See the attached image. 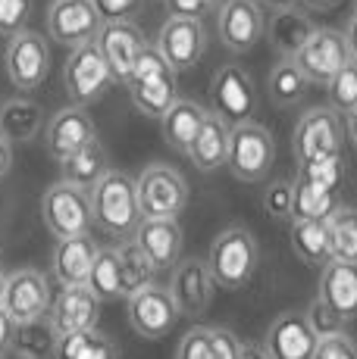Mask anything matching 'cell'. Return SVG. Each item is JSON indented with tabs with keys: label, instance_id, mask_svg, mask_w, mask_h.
I'll list each match as a JSON object with an SVG mask.
<instances>
[{
	"label": "cell",
	"instance_id": "1",
	"mask_svg": "<svg viewBox=\"0 0 357 359\" xmlns=\"http://www.w3.org/2000/svg\"><path fill=\"white\" fill-rule=\"evenodd\" d=\"M91 216L100 231L110 238H135L141 225L138 194H135V182L119 169H110L91 191Z\"/></svg>",
	"mask_w": 357,
	"mask_h": 359
},
{
	"label": "cell",
	"instance_id": "2",
	"mask_svg": "<svg viewBox=\"0 0 357 359\" xmlns=\"http://www.w3.org/2000/svg\"><path fill=\"white\" fill-rule=\"evenodd\" d=\"M126 85H129V94H132L135 109L150 116V119H163L178 100L176 72L169 69V63L160 57V50L154 44L144 47L141 57L135 60Z\"/></svg>",
	"mask_w": 357,
	"mask_h": 359
},
{
	"label": "cell",
	"instance_id": "3",
	"mask_svg": "<svg viewBox=\"0 0 357 359\" xmlns=\"http://www.w3.org/2000/svg\"><path fill=\"white\" fill-rule=\"evenodd\" d=\"M257 259H260V250L254 234L248 229H242V225H232V229L219 231L216 241L210 244L207 266L219 287L235 291V287L248 285L251 275L257 272Z\"/></svg>",
	"mask_w": 357,
	"mask_h": 359
},
{
	"label": "cell",
	"instance_id": "4",
	"mask_svg": "<svg viewBox=\"0 0 357 359\" xmlns=\"http://www.w3.org/2000/svg\"><path fill=\"white\" fill-rule=\"evenodd\" d=\"M141 219H176L188 203V184L173 165L150 163L135 182Z\"/></svg>",
	"mask_w": 357,
	"mask_h": 359
},
{
	"label": "cell",
	"instance_id": "5",
	"mask_svg": "<svg viewBox=\"0 0 357 359\" xmlns=\"http://www.w3.org/2000/svg\"><path fill=\"white\" fill-rule=\"evenodd\" d=\"M41 216H44V225L51 229L57 241L82 238V234H88L94 222L91 194L82 188H72L66 182H57L47 188L44 200H41Z\"/></svg>",
	"mask_w": 357,
	"mask_h": 359
},
{
	"label": "cell",
	"instance_id": "6",
	"mask_svg": "<svg viewBox=\"0 0 357 359\" xmlns=\"http://www.w3.org/2000/svg\"><path fill=\"white\" fill-rule=\"evenodd\" d=\"M276 160V147H273V135L257 122H245L235 126L229 135V160L226 169L238 178V182H264Z\"/></svg>",
	"mask_w": 357,
	"mask_h": 359
},
{
	"label": "cell",
	"instance_id": "7",
	"mask_svg": "<svg viewBox=\"0 0 357 359\" xmlns=\"http://www.w3.org/2000/svg\"><path fill=\"white\" fill-rule=\"evenodd\" d=\"M210 100H214V116L226 122L229 128L245 126L257 113V88L254 79L242 66H219L214 81H210Z\"/></svg>",
	"mask_w": 357,
	"mask_h": 359
},
{
	"label": "cell",
	"instance_id": "8",
	"mask_svg": "<svg viewBox=\"0 0 357 359\" xmlns=\"http://www.w3.org/2000/svg\"><path fill=\"white\" fill-rule=\"evenodd\" d=\"M342 131H345V126H342L339 113L332 107L307 109L298 119L294 135H292V150H294L298 165L320 160V156H329V154H342Z\"/></svg>",
	"mask_w": 357,
	"mask_h": 359
},
{
	"label": "cell",
	"instance_id": "9",
	"mask_svg": "<svg viewBox=\"0 0 357 359\" xmlns=\"http://www.w3.org/2000/svg\"><path fill=\"white\" fill-rule=\"evenodd\" d=\"M100 29H104V19L94 0H53L47 10V34L72 50L82 44H94Z\"/></svg>",
	"mask_w": 357,
	"mask_h": 359
},
{
	"label": "cell",
	"instance_id": "10",
	"mask_svg": "<svg viewBox=\"0 0 357 359\" xmlns=\"http://www.w3.org/2000/svg\"><path fill=\"white\" fill-rule=\"evenodd\" d=\"M110 81H113V75H110L98 44H82L70 53L63 69V88L75 107H88V103L100 100Z\"/></svg>",
	"mask_w": 357,
	"mask_h": 359
},
{
	"label": "cell",
	"instance_id": "11",
	"mask_svg": "<svg viewBox=\"0 0 357 359\" xmlns=\"http://www.w3.org/2000/svg\"><path fill=\"white\" fill-rule=\"evenodd\" d=\"M6 75L19 91H35L44 85L47 72H51V44L41 38L38 32H19L16 38H10L4 53Z\"/></svg>",
	"mask_w": 357,
	"mask_h": 359
},
{
	"label": "cell",
	"instance_id": "12",
	"mask_svg": "<svg viewBox=\"0 0 357 359\" xmlns=\"http://www.w3.org/2000/svg\"><path fill=\"white\" fill-rule=\"evenodd\" d=\"M0 306L10 313V319L16 325L44 319L47 309H51V285H47V278L38 269H16L4 281Z\"/></svg>",
	"mask_w": 357,
	"mask_h": 359
},
{
	"label": "cell",
	"instance_id": "13",
	"mask_svg": "<svg viewBox=\"0 0 357 359\" xmlns=\"http://www.w3.org/2000/svg\"><path fill=\"white\" fill-rule=\"evenodd\" d=\"M294 63H298V69L304 72L307 81H313V85H329L342 69L351 63V50H348L345 32L317 29L311 34V41L301 47Z\"/></svg>",
	"mask_w": 357,
	"mask_h": 359
},
{
	"label": "cell",
	"instance_id": "14",
	"mask_svg": "<svg viewBox=\"0 0 357 359\" xmlns=\"http://www.w3.org/2000/svg\"><path fill=\"white\" fill-rule=\"evenodd\" d=\"M216 32L226 50L248 53L266 32V19L257 0H223L216 16Z\"/></svg>",
	"mask_w": 357,
	"mask_h": 359
},
{
	"label": "cell",
	"instance_id": "15",
	"mask_svg": "<svg viewBox=\"0 0 357 359\" xmlns=\"http://www.w3.org/2000/svg\"><path fill=\"white\" fill-rule=\"evenodd\" d=\"M157 50L160 57L169 63L173 72H185L204 57V47H207V34H204L201 19H182V16H169L160 25L157 34Z\"/></svg>",
	"mask_w": 357,
	"mask_h": 359
},
{
	"label": "cell",
	"instance_id": "16",
	"mask_svg": "<svg viewBox=\"0 0 357 359\" xmlns=\"http://www.w3.org/2000/svg\"><path fill=\"white\" fill-rule=\"evenodd\" d=\"M129 322L148 341H157V337H167L173 325L178 322V309L176 300L167 287H144L135 297H129Z\"/></svg>",
	"mask_w": 357,
	"mask_h": 359
},
{
	"label": "cell",
	"instance_id": "17",
	"mask_svg": "<svg viewBox=\"0 0 357 359\" xmlns=\"http://www.w3.org/2000/svg\"><path fill=\"white\" fill-rule=\"evenodd\" d=\"M94 44H98L113 81H129L135 60L141 57L148 41H144V32L135 22H104Z\"/></svg>",
	"mask_w": 357,
	"mask_h": 359
},
{
	"label": "cell",
	"instance_id": "18",
	"mask_svg": "<svg viewBox=\"0 0 357 359\" xmlns=\"http://www.w3.org/2000/svg\"><path fill=\"white\" fill-rule=\"evenodd\" d=\"M320 337L304 313H279L266 328L264 350L270 359H313Z\"/></svg>",
	"mask_w": 357,
	"mask_h": 359
},
{
	"label": "cell",
	"instance_id": "19",
	"mask_svg": "<svg viewBox=\"0 0 357 359\" xmlns=\"http://www.w3.org/2000/svg\"><path fill=\"white\" fill-rule=\"evenodd\" d=\"M214 275L204 259H182L173 269V281H169V294L176 300L178 316H201L207 313L210 300H214Z\"/></svg>",
	"mask_w": 357,
	"mask_h": 359
},
{
	"label": "cell",
	"instance_id": "20",
	"mask_svg": "<svg viewBox=\"0 0 357 359\" xmlns=\"http://www.w3.org/2000/svg\"><path fill=\"white\" fill-rule=\"evenodd\" d=\"M91 141H98V131L85 107H66L47 122V154L57 163L70 160Z\"/></svg>",
	"mask_w": 357,
	"mask_h": 359
},
{
	"label": "cell",
	"instance_id": "21",
	"mask_svg": "<svg viewBox=\"0 0 357 359\" xmlns=\"http://www.w3.org/2000/svg\"><path fill=\"white\" fill-rule=\"evenodd\" d=\"M132 244L148 257V262L157 272L176 269L182 257V229L176 219H141Z\"/></svg>",
	"mask_w": 357,
	"mask_h": 359
},
{
	"label": "cell",
	"instance_id": "22",
	"mask_svg": "<svg viewBox=\"0 0 357 359\" xmlns=\"http://www.w3.org/2000/svg\"><path fill=\"white\" fill-rule=\"evenodd\" d=\"M100 316V300L88 291L85 285L63 287L60 297L51 303V322L57 334H79V331H94Z\"/></svg>",
	"mask_w": 357,
	"mask_h": 359
},
{
	"label": "cell",
	"instance_id": "23",
	"mask_svg": "<svg viewBox=\"0 0 357 359\" xmlns=\"http://www.w3.org/2000/svg\"><path fill=\"white\" fill-rule=\"evenodd\" d=\"M317 300H323L342 322L357 319V266L354 262H326L320 269Z\"/></svg>",
	"mask_w": 357,
	"mask_h": 359
},
{
	"label": "cell",
	"instance_id": "24",
	"mask_svg": "<svg viewBox=\"0 0 357 359\" xmlns=\"http://www.w3.org/2000/svg\"><path fill=\"white\" fill-rule=\"evenodd\" d=\"M317 32V25L311 22L304 10H276L270 16L266 34H270V44L276 47V53L283 60H294L301 53V47L311 41V34Z\"/></svg>",
	"mask_w": 357,
	"mask_h": 359
},
{
	"label": "cell",
	"instance_id": "25",
	"mask_svg": "<svg viewBox=\"0 0 357 359\" xmlns=\"http://www.w3.org/2000/svg\"><path fill=\"white\" fill-rule=\"evenodd\" d=\"M100 247L94 244L88 234L82 238H70V241H60L57 253H53V275L60 278L63 287H79L88 281V272L94 266V257H98Z\"/></svg>",
	"mask_w": 357,
	"mask_h": 359
},
{
	"label": "cell",
	"instance_id": "26",
	"mask_svg": "<svg viewBox=\"0 0 357 359\" xmlns=\"http://www.w3.org/2000/svg\"><path fill=\"white\" fill-rule=\"evenodd\" d=\"M229 135H232V128L219 116L207 113L195 144L188 147V160L195 163V169H201V172L223 169L226 160H229Z\"/></svg>",
	"mask_w": 357,
	"mask_h": 359
},
{
	"label": "cell",
	"instance_id": "27",
	"mask_svg": "<svg viewBox=\"0 0 357 359\" xmlns=\"http://www.w3.org/2000/svg\"><path fill=\"white\" fill-rule=\"evenodd\" d=\"M204 119H207V109H204L201 103L178 97L173 103V109H169V113L160 119L163 137H167V144L173 150H178V154H188V147L195 144V137H197V131H201Z\"/></svg>",
	"mask_w": 357,
	"mask_h": 359
},
{
	"label": "cell",
	"instance_id": "28",
	"mask_svg": "<svg viewBox=\"0 0 357 359\" xmlns=\"http://www.w3.org/2000/svg\"><path fill=\"white\" fill-rule=\"evenodd\" d=\"M107 172H110L107 150L100 147L98 141H91L88 147H82L79 154H72L70 160L60 163V182H66V184H72V188H82V191L91 194Z\"/></svg>",
	"mask_w": 357,
	"mask_h": 359
},
{
	"label": "cell",
	"instance_id": "29",
	"mask_svg": "<svg viewBox=\"0 0 357 359\" xmlns=\"http://www.w3.org/2000/svg\"><path fill=\"white\" fill-rule=\"evenodd\" d=\"M57 344H60V334L53 328V322L35 319V322H25V325H16L10 341V353L16 359H53L57 356Z\"/></svg>",
	"mask_w": 357,
	"mask_h": 359
},
{
	"label": "cell",
	"instance_id": "30",
	"mask_svg": "<svg viewBox=\"0 0 357 359\" xmlns=\"http://www.w3.org/2000/svg\"><path fill=\"white\" fill-rule=\"evenodd\" d=\"M41 119H44V113L29 97H13V100L0 103V135L10 144L32 141L41 128Z\"/></svg>",
	"mask_w": 357,
	"mask_h": 359
},
{
	"label": "cell",
	"instance_id": "31",
	"mask_svg": "<svg viewBox=\"0 0 357 359\" xmlns=\"http://www.w3.org/2000/svg\"><path fill=\"white\" fill-rule=\"evenodd\" d=\"M292 247L307 266L323 269L332 262V247H329V219H301L292 225Z\"/></svg>",
	"mask_w": 357,
	"mask_h": 359
},
{
	"label": "cell",
	"instance_id": "32",
	"mask_svg": "<svg viewBox=\"0 0 357 359\" xmlns=\"http://www.w3.org/2000/svg\"><path fill=\"white\" fill-rule=\"evenodd\" d=\"M292 219L301 222V219H329L335 210H339V200H335V191H326L320 184L307 182V178L294 175L292 182Z\"/></svg>",
	"mask_w": 357,
	"mask_h": 359
},
{
	"label": "cell",
	"instance_id": "33",
	"mask_svg": "<svg viewBox=\"0 0 357 359\" xmlns=\"http://www.w3.org/2000/svg\"><path fill=\"white\" fill-rule=\"evenodd\" d=\"M85 287L98 297V300H116V297H122L119 250H116V247H100V250H98L91 272H88Z\"/></svg>",
	"mask_w": 357,
	"mask_h": 359
},
{
	"label": "cell",
	"instance_id": "34",
	"mask_svg": "<svg viewBox=\"0 0 357 359\" xmlns=\"http://www.w3.org/2000/svg\"><path fill=\"white\" fill-rule=\"evenodd\" d=\"M53 359H119V353H116L113 341L94 328L79 331V334H63Z\"/></svg>",
	"mask_w": 357,
	"mask_h": 359
},
{
	"label": "cell",
	"instance_id": "35",
	"mask_svg": "<svg viewBox=\"0 0 357 359\" xmlns=\"http://www.w3.org/2000/svg\"><path fill=\"white\" fill-rule=\"evenodd\" d=\"M329 247L335 262H354L357 266V210L339 206L329 216Z\"/></svg>",
	"mask_w": 357,
	"mask_h": 359
},
{
	"label": "cell",
	"instance_id": "36",
	"mask_svg": "<svg viewBox=\"0 0 357 359\" xmlns=\"http://www.w3.org/2000/svg\"><path fill=\"white\" fill-rule=\"evenodd\" d=\"M119 250V278H122V297H135L138 291L154 285V275L157 269L148 262V257L138 250L135 244H126V247H116Z\"/></svg>",
	"mask_w": 357,
	"mask_h": 359
},
{
	"label": "cell",
	"instance_id": "37",
	"mask_svg": "<svg viewBox=\"0 0 357 359\" xmlns=\"http://www.w3.org/2000/svg\"><path fill=\"white\" fill-rule=\"evenodd\" d=\"M307 85L311 81L304 79V72L298 69L294 60H279V66L270 72V97L276 107H294L304 97Z\"/></svg>",
	"mask_w": 357,
	"mask_h": 359
},
{
	"label": "cell",
	"instance_id": "38",
	"mask_svg": "<svg viewBox=\"0 0 357 359\" xmlns=\"http://www.w3.org/2000/svg\"><path fill=\"white\" fill-rule=\"evenodd\" d=\"M329 103L335 113H354L357 109V60H351L332 81H329Z\"/></svg>",
	"mask_w": 357,
	"mask_h": 359
},
{
	"label": "cell",
	"instance_id": "39",
	"mask_svg": "<svg viewBox=\"0 0 357 359\" xmlns=\"http://www.w3.org/2000/svg\"><path fill=\"white\" fill-rule=\"evenodd\" d=\"M298 175L307 178V182H313V184H320V188H326V191H339V184H342V154H329V156H320V160L298 165Z\"/></svg>",
	"mask_w": 357,
	"mask_h": 359
},
{
	"label": "cell",
	"instance_id": "40",
	"mask_svg": "<svg viewBox=\"0 0 357 359\" xmlns=\"http://www.w3.org/2000/svg\"><path fill=\"white\" fill-rule=\"evenodd\" d=\"M35 10V0H0V34L16 38L19 32H25Z\"/></svg>",
	"mask_w": 357,
	"mask_h": 359
},
{
	"label": "cell",
	"instance_id": "41",
	"mask_svg": "<svg viewBox=\"0 0 357 359\" xmlns=\"http://www.w3.org/2000/svg\"><path fill=\"white\" fill-rule=\"evenodd\" d=\"M292 182L276 178V182H270V188L264 194V212L270 219H292Z\"/></svg>",
	"mask_w": 357,
	"mask_h": 359
},
{
	"label": "cell",
	"instance_id": "42",
	"mask_svg": "<svg viewBox=\"0 0 357 359\" xmlns=\"http://www.w3.org/2000/svg\"><path fill=\"white\" fill-rule=\"evenodd\" d=\"M304 316H307V322H311V328L317 331V337L342 334V331H345V322H342L339 316H335L323 300H317V297H313V303L307 306V313H304Z\"/></svg>",
	"mask_w": 357,
	"mask_h": 359
},
{
	"label": "cell",
	"instance_id": "43",
	"mask_svg": "<svg viewBox=\"0 0 357 359\" xmlns=\"http://www.w3.org/2000/svg\"><path fill=\"white\" fill-rule=\"evenodd\" d=\"M313 359H357V341L348 337L345 331H342V334L320 337L317 350H313Z\"/></svg>",
	"mask_w": 357,
	"mask_h": 359
},
{
	"label": "cell",
	"instance_id": "44",
	"mask_svg": "<svg viewBox=\"0 0 357 359\" xmlns=\"http://www.w3.org/2000/svg\"><path fill=\"white\" fill-rule=\"evenodd\" d=\"M214 344H210V328H191L178 344L176 359H210Z\"/></svg>",
	"mask_w": 357,
	"mask_h": 359
},
{
	"label": "cell",
	"instance_id": "45",
	"mask_svg": "<svg viewBox=\"0 0 357 359\" xmlns=\"http://www.w3.org/2000/svg\"><path fill=\"white\" fill-rule=\"evenodd\" d=\"M104 22H132V16L141 10V0H94Z\"/></svg>",
	"mask_w": 357,
	"mask_h": 359
},
{
	"label": "cell",
	"instance_id": "46",
	"mask_svg": "<svg viewBox=\"0 0 357 359\" xmlns=\"http://www.w3.org/2000/svg\"><path fill=\"white\" fill-rule=\"evenodd\" d=\"M210 344H214L210 359H242L245 353V344L229 328H210Z\"/></svg>",
	"mask_w": 357,
	"mask_h": 359
},
{
	"label": "cell",
	"instance_id": "47",
	"mask_svg": "<svg viewBox=\"0 0 357 359\" xmlns=\"http://www.w3.org/2000/svg\"><path fill=\"white\" fill-rule=\"evenodd\" d=\"M169 16H182V19H201L210 10H216L219 0H167Z\"/></svg>",
	"mask_w": 357,
	"mask_h": 359
},
{
	"label": "cell",
	"instance_id": "48",
	"mask_svg": "<svg viewBox=\"0 0 357 359\" xmlns=\"http://www.w3.org/2000/svg\"><path fill=\"white\" fill-rule=\"evenodd\" d=\"M13 331H16V322L10 319V313H6L4 306H0V353H6V350H10Z\"/></svg>",
	"mask_w": 357,
	"mask_h": 359
},
{
	"label": "cell",
	"instance_id": "49",
	"mask_svg": "<svg viewBox=\"0 0 357 359\" xmlns=\"http://www.w3.org/2000/svg\"><path fill=\"white\" fill-rule=\"evenodd\" d=\"M10 169H13V144L0 135V182L10 175Z\"/></svg>",
	"mask_w": 357,
	"mask_h": 359
},
{
	"label": "cell",
	"instance_id": "50",
	"mask_svg": "<svg viewBox=\"0 0 357 359\" xmlns=\"http://www.w3.org/2000/svg\"><path fill=\"white\" fill-rule=\"evenodd\" d=\"M345 41H348V50H351V60H357V19H348V29H345Z\"/></svg>",
	"mask_w": 357,
	"mask_h": 359
},
{
	"label": "cell",
	"instance_id": "51",
	"mask_svg": "<svg viewBox=\"0 0 357 359\" xmlns=\"http://www.w3.org/2000/svg\"><path fill=\"white\" fill-rule=\"evenodd\" d=\"M242 359H270V353H266L260 344H245V353Z\"/></svg>",
	"mask_w": 357,
	"mask_h": 359
},
{
	"label": "cell",
	"instance_id": "52",
	"mask_svg": "<svg viewBox=\"0 0 357 359\" xmlns=\"http://www.w3.org/2000/svg\"><path fill=\"white\" fill-rule=\"evenodd\" d=\"M301 4H304L307 10H332V6H339L342 0H301Z\"/></svg>",
	"mask_w": 357,
	"mask_h": 359
},
{
	"label": "cell",
	"instance_id": "53",
	"mask_svg": "<svg viewBox=\"0 0 357 359\" xmlns=\"http://www.w3.org/2000/svg\"><path fill=\"white\" fill-rule=\"evenodd\" d=\"M345 131H348V137H351V141L357 144V109L345 116Z\"/></svg>",
	"mask_w": 357,
	"mask_h": 359
},
{
	"label": "cell",
	"instance_id": "54",
	"mask_svg": "<svg viewBox=\"0 0 357 359\" xmlns=\"http://www.w3.org/2000/svg\"><path fill=\"white\" fill-rule=\"evenodd\" d=\"M266 6H273V10H292L294 4H298V0H264Z\"/></svg>",
	"mask_w": 357,
	"mask_h": 359
},
{
	"label": "cell",
	"instance_id": "55",
	"mask_svg": "<svg viewBox=\"0 0 357 359\" xmlns=\"http://www.w3.org/2000/svg\"><path fill=\"white\" fill-rule=\"evenodd\" d=\"M4 281H6V275H4V272H0V294H4Z\"/></svg>",
	"mask_w": 357,
	"mask_h": 359
},
{
	"label": "cell",
	"instance_id": "56",
	"mask_svg": "<svg viewBox=\"0 0 357 359\" xmlns=\"http://www.w3.org/2000/svg\"><path fill=\"white\" fill-rule=\"evenodd\" d=\"M351 16H354V19H357V0H354V13H351Z\"/></svg>",
	"mask_w": 357,
	"mask_h": 359
},
{
	"label": "cell",
	"instance_id": "57",
	"mask_svg": "<svg viewBox=\"0 0 357 359\" xmlns=\"http://www.w3.org/2000/svg\"><path fill=\"white\" fill-rule=\"evenodd\" d=\"M0 359H6V353H0Z\"/></svg>",
	"mask_w": 357,
	"mask_h": 359
}]
</instances>
